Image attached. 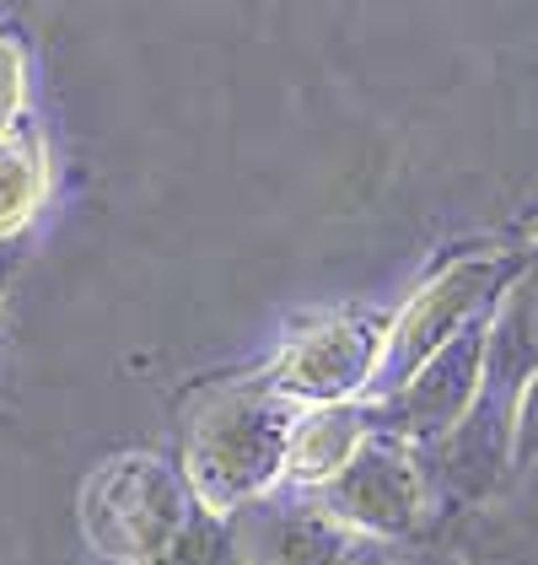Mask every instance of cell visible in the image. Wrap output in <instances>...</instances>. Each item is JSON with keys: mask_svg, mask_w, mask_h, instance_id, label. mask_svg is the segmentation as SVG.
Here are the masks:
<instances>
[{"mask_svg": "<svg viewBox=\"0 0 538 565\" xmlns=\"http://www.w3.org/2000/svg\"><path fill=\"white\" fill-rule=\"evenodd\" d=\"M538 372V248L528 269L506 286L485 323V361L480 393L458 431L437 447H420V469L437 518H469L506 490V447H512V409Z\"/></svg>", "mask_w": 538, "mask_h": 565, "instance_id": "obj_1", "label": "cell"}, {"mask_svg": "<svg viewBox=\"0 0 538 565\" xmlns=\"http://www.w3.org/2000/svg\"><path fill=\"white\" fill-rule=\"evenodd\" d=\"M297 415H302V404L275 393L259 372L216 388L194 409L189 436H183L179 475L189 495L211 518H226V512L269 495L286 475V441H291Z\"/></svg>", "mask_w": 538, "mask_h": 565, "instance_id": "obj_2", "label": "cell"}, {"mask_svg": "<svg viewBox=\"0 0 538 565\" xmlns=\"http://www.w3.org/2000/svg\"><path fill=\"white\" fill-rule=\"evenodd\" d=\"M534 248L538 243H528V248H474V254H458L442 269H431L415 286V297L388 318L383 361H377V377H372L366 398L399 393L415 366H426L452 334H463L474 318H485L506 297V286L528 269Z\"/></svg>", "mask_w": 538, "mask_h": 565, "instance_id": "obj_3", "label": "cell"}, {"mask_svg": "<svg viewBox=\"0 0 538 565\" xmlns=\"http://www.w3.org/2000/svg\"><path fill=\"white\" fill-rule=\"evenodd\" d=\"M200 501L183 475L157 452L108 458L82 490V527L97 555L119 565H162Z\"/></svg>", "mask_w": 538, "mask_h": 565, "instance_id": "obj_4", "label": "cell"}, {"mask_svg": "<svg viewBox=\"0 0 538 565\" xmlns=\"http://www.w3.org/2000/svg\"><path fill=\"white\" fill-rule=\"evenodd\" d=\"M318 507L340 527H351L366 544H415L431 533V490H426V469H420V452L399 441V436L372 431L356 447V458L313 490Z\"/></svg>", "mask_w": 538, "mask_h": 565, "instance_id": "obj_5", "label": "cell"}, {"mask_svg": "<svg viewBox=\"0 0 538 565\" xmlns=\"http://www.w3.org/2000/svg\"><path fill=\"white\" fill-rule=\"evenodd\" d=\"M388 340V312L377 307H345V312H323L308 329H297L286 350L269 361L265 377L275 393H286L291 404L313 409V404H351L372 393L377 361Z\"/></svg>", "mask_w": 538, "mask_h": 565, "instance_id": "obj_6", "label": "cell"}, {"mask_svg": "<svg viewBox=\"0 0 538 565\" xmlns=\"http://www.w3.org/2000/svg\"><path fill=\"white\" fill-rule=\"evenodd\" d=\"M226 544L237 565H345L361 539L318 507L313 490L275 484L269 495L226 512Z\"/></svg>", "mask_w": 538, "mask_h": 565, "instance_id": "obj_7", "label": "cell"}, {"mask_svg": "<svg viewBox=\"0 0 538 565\" xmlns=\"http://www.w3.org/2000/svg\"><path fill=\"white\" fill-rule=\"evenodd\" d=\"M448 544L469 565H538V469L512 479L491 507L452 522Z\"/></svg>", "mask_w": 538, "mask_h": 565, "instance_id": "obj_8", "label": "cell"}, {"mask_svg": "<svg viewBox=\"0 0 538 565\" xmlns=\"http://www.w3.org/2000/svg\"><path fill=\"white\" fill-rule=\"evenodd\" d=\"M372 436V409L366 398H351V404H313L297 415L291 426V441H286V475L280 484L291 490H318L340 475L356 447Z\"/></svg>", "mask_w": 538, "mask_h": 565, "instance_id": "obj_9", "label": "cell"}, {"mask_svg": "<svg viewBox=\"0 0 538 565\" xmlns=\"http://www.w3.org/2000/svg\"><path fill=\"white\" fill-rule=\"evenodd\" d=\"M49 194V151L33 114L0 130V243H17Z\"/></svg>", "mask_w": 538, "mask_h": 565, "instance_id": "obj_10", "label": "cell"}, {"mask_svg": "<svg viewBox=\"0 0 538 565\" xmlns=\"http://www.w3.org/2000/svg\"><path fill=\"white\" fill-rule=\"evenodd\" d=\"M538 469V372L528 377V388L512 409V447H506V484L528 479Z\"/></svg>", "mask_w": 538, "mask_h": 565, "instance_id": "obj_11", "label": "cell"}, {"mask_svg": "<svg viewBox=\"0 0 538 565\" xmlns=\"http://www.w3.org/2000/svg\"><path fill=\"white\" fill-rule=\"evenodd\" d=\"M28 114V54L11 33H0V130Z\"/></svg>", "mask_w": 538, "mask_h": 565, "instance_id": "obj_12", "label": "cell"}, {"mask_svg": "<svg viewBox=\"0 0 538 565\" xmlns=\"http://www.w3.org/2000/svg\"><path fill=\"white\" fill-rule=\"evenodd\" d=\"M388 565H469V561L452 550L442 533H426V539H415V544H394V550H388Z\"/></svg>", "mask_w": 538, "mask_h": 565, "instance_id": "obj_13", "label": "cell"}, {"mask_svg": "<svg viewBox=\"0 0 538 565\" xmlns=\"http://www.w3.org/2000/svg\"><path fill=\"white\" fill-rule=\"evenodd\" d=\"M345 565H388V550H383V544H366V539H361L356 550L345 555Z\"/></svg>", "mask_w": 538, "mask_h": 565, "instance_id": "obj_14", "label": "cell"}, {"mask_svg": "<svg viewBox=\"0 0 538 565\" xmlns=\"http://www.w3.org/2000/svg\"><path fill=\"white\" fill-rule=\"evenodd\" d=\"M17 248H22V243H0V297H6L11 275H17Z\"/></svg>", "mask_w": 538, "mask_h": 565, "instance_id": "obj_15", "label": "cell"}]
</instances>
